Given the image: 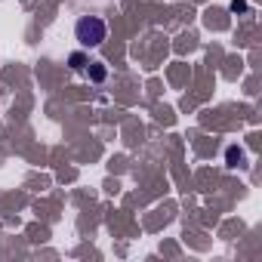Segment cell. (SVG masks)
Returning a JSON list of instances; mask_svg holds the SVG:
<instances>
[{
  "instance_id": "obj_2",
  "label": "cell",
  "mask_w": 262,
  "mask_h": 262,
  "mask_svg": "<svg viewBox=\"0 0 262 262\" xmlns=\"http://www.w3.org/2000/svg\"><path fill=\"white\" fill-rule=\"evenodd\" d=\"M228 167H244V151L241 148H228Z\"/></svg>"
},
{
  "instance_id": "obj_4",
  "label": "cell",
  "mask_w": 262,
  "mask_h": 262,
  "mask_svg": "<svg viewBox=\"0 0 262 262\" xmlns=\"http://www.w3.org/2000/svg\"><path fill=\"white\" fill-rule=\"evenodd\" d=\"M90 77H93V80H102V77H105V68H102V65L96 62V65L90 68Z\"/></svg>"
},
{
  "instance_id": "obj_3",
  "label": "cell",
  "mask_w": 262,
  "mask_h": 262,
  "mask_svg": "<svg viewBox=\"0 0 262 262\" xmlns=\"http://www.w3.org/2000/svg\"><path fill=\"white\" fill-rule=\"evenodd\" d=\"M68 62H71V68H74V71H83V65H86V59H83L80 53H74V56H71Z\"/></svg>"
},
{
  "instance_id": "obj_5",
  "label": "cell",
  "mask_w": 262,
  "mask_h": 262,
  "mask_svg": "<svg viewBox=\"0 0 262 262\" xmlns=\"http://www.w3.org/2000/svg\"><path fill=\"white\" fill-rule=\"evenodd\" d=\"M231 10H234V13H244L247 4H244V0H231Z\"/></svg>"
},
{
  "instance_id": "obj_1",
  "label": "cell",
  "mask_w": 262,
  "mask_h": 262,
  "mask_svg": "<svg viewBox=\"0 0 262 262\" xmlns=\"http://www.w3.org/2000/svg\"><path fill=\"white\" fill-rule=\"evenodd\" d=\"M74 37H77L80 47H90V50L93 47H102L108 40V25L99 16H80L74 22Z\"/></svg>"
}]
</instances>
